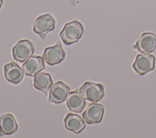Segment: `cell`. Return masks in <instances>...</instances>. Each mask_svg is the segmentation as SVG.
<instances>
[{
  "label": "cell",
  "instance_id": "4",
  "mask_svg": "<svg viewBox=\"0 0 156 138\" xmlns=\"http://www.w3.org/2000/svg\"><path fill=\"white\" fill-rule=\"evenodd\" d=\"M34 44L28 40H20L12 49L15 60L23 63L26 61L34 52Z\"/></svg>",
  "mask_w": 156,
  "mask_h": 138
},
{
  "label": "cell",
  "instance_id": "10",
  "mask_svg": "<svg viewBox=\"0 0 156 138\" xmlns=\"http://www.w3.org/2000/svg\"><path fill=\"white\" fill-rule=\"evenodd\" d=\"M44 61L40 56L32 55L23 64L22 69L27 76L34 77L44 69Z\"/></svg>",
  "mask_w": 156,
  "mask_h": 138
},
{
  "label": "cell",
  "instance_id": "5",
  "mask_svg": "<svg viewBox=\"0 0 156 138\" xmlns=\"http://www.w3.org/2000/svg\"><path fill=\"white\" fill-rule=\"evenodd\" d=\"M55 23L54 19L50 14H44L40 16L35 21L33 25V30L44 40L47 33L54 30Z\"/></svg>",
  "mask_w": 156,
  "mask_h": 138
},
{
  "label": "cell",
  "instance_id": "8",
  "mask_svg": "<svg viewBox=\"0 0 156 138\" xmlns=\"http://www.w3.org/2000/svg\"><path fill=\"white\" fill-rule=\"evenodd\" d=\"M70 91L68 85L62 81H58L50 88L49 92V102L56 104L65 102Z\"/></svg>",
  "mask_w": 156,
  "mask_h": 138
},
{
  "label": "cell",
  "instance_id": "16",
  "mask_svg": "<svg viewBox=\"0 0 156 138\" xmlns=\"http://www.w3.org/2000/svg\"><path fill=\"white\" fill-rule=\"evenodd\" d=\"M2 4H3V0H0V9L1 8V6L2 5Z\"/></svg>",
  "mask_w": 156,
  "mask_h": 138
},
{
  "label": "cell",
  "instance_id": "3",
  "mask_svg": "<svg viewBox=\"0 0 156 138\" xmlns=\"http://www.w3.org/2000/svg\"><path fill=\"white\" fill-rule=\"evenodd\" d=\"M155 57L151 53L138 54L132 65L136 73L140 76L144 75L154 69Z\"/></svg>",
  "mask_w": 156,
  "mask_h": 138
},
{
  "label": "cell",
  "instance_id": "2",
  "mask_svg": "<svg viewBox=\"0 0 156 138\" xmlns=\"http://www.w3.org/2000/svg\"><path fill=\"white\" fill-rule=\"evenodd\" d=\"M79 91L85 100L93 103L100 101L105 94L104 86L101 84L91 81L85 82L80 86Z\"/></svg>",
  "mask_w": 156,
  "mask_h": 138
},
{
  "label": "cell",
  "instance_id": "14",
  "mask_svg": "<svg viewBox=\"0 0 156 138\" xmlns=\"http://www.w3.org/2000/svg\"><path fill=\"white\" fill-rule=\"evenodd\" d=\"M65 127L69 131L78 134L85 128V122L78 114L69 113L64 119Z\"/></svg>",
  "mask_w": 156,
  "mask_h": 138
},
{
  "label": "cell",
  "instance_id": "13",
  "mask_svg": "<svg viewBox=\"0 0 156 138\" xmlns=\"http://www.w3.org/2000/svg\"><path fill=\"white\" fill-rule=\"evenodd\" d=\"M18 128V124L12 114L7 113L0 116V137L12 135L17 131Z\"/></svg>",
  "mask_w": 156,
  "mask_h": 138
},
{
  "label": "cell",
  "instance_id": "12",
  "mask_svg": "<svg viewBox=\"0 0 156 138\" xmlns=\"http://www.w3.org/2000/svg\"><path fill=\"white\" fill-rule=\"evenodd\" d=\"M66 101L68 109L73 112H81L86 105V102L78 89L69 92Z\"/></svg>",
  "mask_w": 156,
  "mask_h": 138
},
{
  "label": "cell",
  "instance_id": "11",
  "mask_svg": "<svg viewBox=\"0 0 156 138\" xmlns=\"http://www.w3.org/2000/svg\"><path fill=\"white\" fill-rule=\"evenodd\" d=\"M4 72L5 79L10 83L18 84L23 78L24 71L16 62L11 61L5 64Z\"/></svg>",
  "mask_w": 156,
  "mask_h": 138
},
{
  "label": "cell",
  "instance_id": "15",
  "mask_svg": "<svg viewBox=\"0 0 156 138\" xmlns=\"http://www.w3.org/2000/svg\"><path fill=\"white\" fill-rule=\"evenodd\" d=\"M53 85L51 76L48 73L40 72L35 75L34 86L35 89L43 92L46 96Z\"/></svg>",
  "mask_w": 156,
  "mask_h": 138
},
{
  "label": "cell",
  "instance_id": "6",
  "mask_svg": "<svg viewBox=\"0 0 156 138\" xmlns=\"http://www.w3.org/2000/svg\"><path fill=\"white\" fill-rule=\"evenodd\" d=\"M65 56L66 53L59 41L54 46L46 47L43 51L42 58L46 64L53 66L62 62Z\"/></svg>",
  "mask_w": 156,
  "mask_h": 138
},
{
  "label": "cell",
  "instance_id": "9",
  "mask_svg": "<svg viewBox=\"0 0 156 138\" xmlns=\"http://www.w3.org/2000/svg\"><path fill=\"white\" fill-rule=\"evenodd\" d=\"M104 112V106L100 103H93L89 104L82 114V117L86 123L88 125L99 123L101 122Z\"/></svg>",
  "mask_w": 156,
  "mask_h": 138
},
{
  "label": "cell",
  "instance_id": "7",
  "mask_svg": "<svg viewBox=\"0 0 156 138\" xmlns=\"http://www.w3.org/2000/svg\"><path fill=\"white\" fill-rule=\"evenodd\" d=\"M141 53H150L156 48V35L152 32L143 33L133 46Z\"/></svg>",
  "mask_w": 156,
  "mask_h": 138
},
{
  "label": "cell",
  "instance_id": "1",
  "mask_svg": "<svg viewBox=\"0 0 156 138\" xmlns=\"http://www.w3.org/2000/svg\"><path fill=\"white\" fill-rule=\"evenodd\" d=\"M83 31L82 24L80 22L74 20L65 24L59 33V36L65 44L70 45L76 43L82 37Z\"/></svg>",
  "mask_w": 156,
  "mask_h": 138
}]
</instances>
